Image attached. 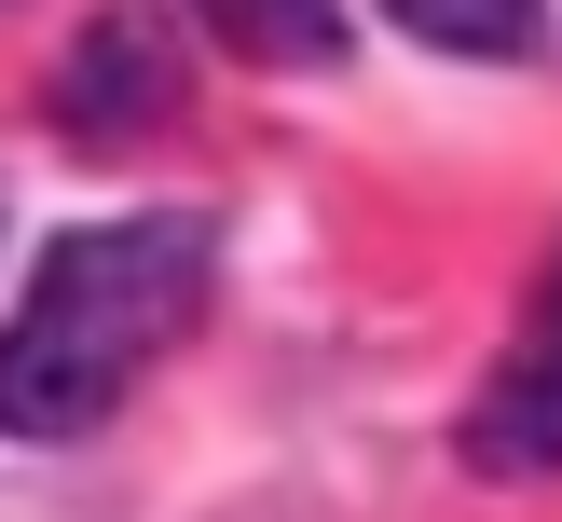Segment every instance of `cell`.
<instances>
[{"label":"cell","mask_w":562,"mask_h":522,"mask_svg":"<svg viewBox=\"0 0 562 522\" xmlns=\"http://www.w3.org/2000/svg\"><path fill=\"white\" fill-rule=\"evenodd\" d=\"M206 302V234L192 220H97L55 234L0 330V426L14 440H82Z\"/></svg>","instance_id":"obj_1"},{"label":"cell","mask_w":562,"mask_h":522,"mask_svg":"<svg viewBox=\"0 0 562 522\" xmlns=\"http://www.w3.org/2000/svg\"><path fill=\"white\" fill-rule=\"evenodd\" d=\"M467 467H494V481H549L562 467V247H549V289L521 316V344L494 357L481 412H467Z\"/></svg>","instance_id":"obj_2"},{"label":"cell","mask_w":562,"mask_h":522,"mask_svg":"<svg viewBox=\"0 0 562 522\" xmlns=\"http://www.w3.org/2000/svg\"><path fill=\"white\" fill-rule=\"evenodd\" d=\"M192 14L261 69H329L344 55V0H192Z\"/></svg>","instance_id":"obj_3"},{"label":"cell","mask_w":562,"mask_h":522,"mask_svg":"<svg viewBox=\"0 0 562 522\" xmlns=\"http://www.w3.org/2000/svg\"><path fill=\"white\" fill-rule=\"evenodd\" d=\"M69 124H110V110H165V55H151V27H97V42L69 55Z\"/></svg>","instance_id":"obj_4"},{"label":"cell","mask_w":562,"mask_h":522,"mask_svg":"<svg viewBox=\"0 0 562 522\" xmlns=\"http://www.w3.org/2000/svg\"><path fill=\"white\" fill-rule=\"evenodd\" d=\"M384 14L453 55H536V0H384Z\"/></svg>","instance_id":"obj_5"}]
</instances>
